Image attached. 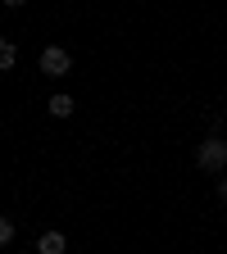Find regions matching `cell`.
<instances>
[{"label":"cell","mask_w":227,"mask_h":254,"mask_svg":"<svg viewBox=\"0 0 227 254\" xmlns=\"http://www.w3.org/2000/svg\"><path fill=\"white\" fill-rule=\"evenodd\" d=\"M196 164H200V173H223V168H227V141H223L218 132H214L209 141H200Z\"/></svg>","instance_id":"6da1fadb"},{"label":"cell","mask_w":227,"mask_h":254,"mask_svg":"<svg viewBox=\"0 0 227 254\" xmlns=\"http://www.w3.org/2000/svg\"><path fill=\"white\" fill-rule=\"evenodd\" d=\"M69 68H73V55L64 50V46H46V50H41V73H46V77H64Z\"/></svg>","instance_id":"7a4b0ae2"},{"label":"cell","mask_w":227,"mask_h":254,"mask_svg":"<svg viewBox=\"0 0 227 254\" xmlns=\"http://www.w3.org/2000/svg\"><path fill=\"white\" fill-rule=\"evenodd\" d=\"M37 250L41 254H64V250H69V236H64V232H41Z\"/></svg>","instance_id":"3957f363"},{"label":"cell","mask_w":227,"mask_h":254,"mask_svg":"<svg viewBox=\"0 0 227 254\" xmlns=\"http://www.w3.org/2000/svg\"><path fill=\"white\" fill-rule=\"evenodd\" d=\"M14 64H18V50H14V41H5V37H0V73H9Z\"/></svg>","instance_id":"277c9868"},{"label":"cell","mask_w":227,"mask_h":254,"mask_svg":"<svg viewBox=\"0 0 227 254\" xmlns=\"http://www.w3.org/2000/svg\"><path fill=\"white\" fill-rule=\"evenodd\" d=\"M73 109H77V105H73V95H50V114H55V118H69Z\"/></svg>","instance_id":"5b68a950"},{"label":"cell","mask_w":227,"mask_h":254,"mask_svg":"<svg viewBox=\"0 0 227 254\" xmlns=\"http://www.w3.org/2000/svg\"><path fill=\"white\" fill-rule=\"evenodd\" d=\"M9 241H14V222H9V218H0V250H5Z\"/></svg>","instance_id":"8992f818"},{"label":"cell","mask_w":227,"mask_h":254,"mask_svg":"<svg viewBox=\"0 0 227 254\" xmlns=\"http://www.w3.org/2000/svg\"><path fill=\"white\" fill-rule=\"evenodd\" d=\"M218 200H223V204H227V177H223V182H218Z\"/></svg>","instance_id":"52a82bcc"}]
</instances>
